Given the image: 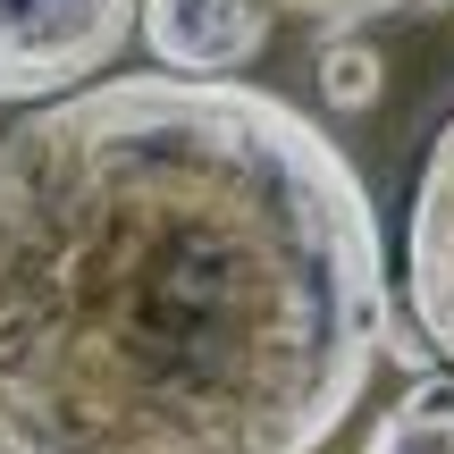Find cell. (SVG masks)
<instances>
[{"mask_svg": "<svg viewBox=\"0 0 454 454\" xmlns=\"http://www.w3.org/2000/svg\"><path fill=\"white\" fill-rule=\"evenodd\" d=\"M387 345L371 185L236 76H101L0 135V454H320Z\"/></svg>", "mask_w": 454, "mask_h": 454, "instance_id": "1", "label": "cell"}, {"mask_svg": "<svg viewBox=\"0 0 454 454\" xmlns=\"http://www.w3.org/2000/svg\"><path fill=\"white\" fill-rule=\"evenodd\" d=\"M144 26V0H0V101H67Z\"/></svg>", "mask_w": 454, "mask_h": 454, "instance_id": "2", "label": "cell"}, {"mask_svg": "<svg viewBox=\"0 0 454 454\" xmlns=\"http://www.w3.org/2000/svg\"><path fill=\"white\" fill-rule=\"evenodd\" d=\"M404 311L429 362L454 371V118L438 127L412 185V227H404Z\"/></svg>", "mask_w": 454, "mask_h": 454, "instance_id": "3", "label": "cell"}, {"mask_svg": "<svg viewBox=\"0 0 454 454\" xmlns=\"http://www.w3.org/2000/svg\"><path fill=\"white\" fill-rule=\"evenodd\" d=\"M144 51L168 76H244L270 51L261 0H144Z\"/></svg>", "mask_w": 454, "mask_h": 454, "instance_id": "4", "label": "cell"}, {"mask_svg": "<svg viewBox=\"0 0 454 454\" xmlns=\"http://www.w3.org/2000/svg\"><path fill=\"white\" fill-rule=\"evenodd\" d=\"M362 454H454V379H412L395 395V412H379Z\"/></svg>", "mask_w": 454, "mask_h": 454, "instance_id": "5", "label": "cell"}, {"mask_svg": "<svg viewBox=\"0 0 454 454\" xmlns=\"http://www.w3.org/2000/svg\"><path fill=\"white\" fill-rule=\"evenodd\" d=\"M320 93L337 110H371L379 101V51L371 43H328L320 51Z\"/></svg>", "mask_w": 454, "mask_h": 454, "instance_id": "6", "label": "cell"}, {"mask_svg": "<svg viewBox=\"0 0 454 454\" xmlns=\"http://www.w3.org/2000/svg\"><path fill=\"white\" fill-rule=\"evenodd\" d=\"M261 9L311 17V26H371V17H395V9H412V0H261Z\"/></svg>", "mask_w": 454, "mask_h": 454, "instance_id": "7", "label": "cell"}, {"mask_svg": "<svg viewBox=\"0 0 454 454\" xmlns=\"http://www.w3.org/2000/svg\"><path fill=\"white\" fill-rule=\"evenodd\" d=\"M446 9H454V0H446Z\"/></svg>", "mask_w": 454, "mask_h": 454, "instance_id": "8", "label": "cell"}]
</instances>
